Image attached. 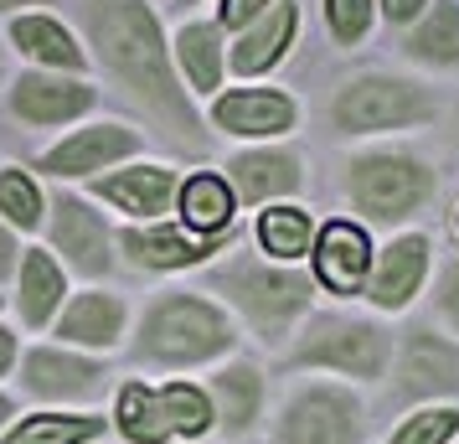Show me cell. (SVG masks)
I'll return each mask as SVG.
<instances>
[{
	"instance_id": "obj_31",
	"label": "cell",
	"mask_w": 459,
	"mask_h": 444,
	"mask_svg": "<svg viewBox=\"0 0 459 444\" xmlns=\"http://www.w3.org/2000/svg\"><path fill=\"white\" fill-rule=\"evenodd\" d=\"M0 212L11 222H22V228L42 222V196H37V187L26 181L22 170H0Z\"/></svg>"
},
{
	"instance_id": "obj_5",
	"label": "cell",
	"mask_w": 459,
	"mask_h": 444,
	"mask_svg": "<svg viewBox=\"0 0 459 444\" xmlns=\"http://www.w3.org/2000/svg\"><path fill=\"white\" fill-rule=\"evenodd\" d=\"M299 361L341 367V372H351V378H377L382 361H387V341H382V331L361 326V320H341V326L325 320V326H315L310 341L299 346Z\"/></svg>"
},
{
	"instance_id": "obj_34",
	"label": "cell",
	"mask_w": 459,
	"mask_h": 444,
	"mask_svg": "<svg viewBox=\"0 0 459 444\" xmlns=\"http://www.w3.org/2000/svg\"><path fill=\"white\" fill-rule=\"evenodd\" d=\"M264 5H269V0H228V5H222V22L228 26H248Z\"/></svg>"
},
{
	"instance_id": "obj_2",
	"label": "cell",
	"mask_w": 459,
	"mask_h": 444,
	"mask_svg": "<svg viewBox=\"0 0 459 444\" xmlns=\"http://www.w3.org/2000/svg\"><path fill=\"white\" fill-rule=\"evenodd\" d=\"M228 341V320L196 295L160 300L145 320V352L160 361H202L212 352H222Z\"/></svg>"
},
{
	"instance_id": "obj_18",
	"label": "cell",
	"mask_w": 459,
	"mask_h": 444,
	"mask_svg": "<svg viewBox=\"0 0 459 444\" xmlns=\"http://www.w3.org/2000/svg\"><path fill=\"white\" fill-rule=\"evenodd\" d=\"M228 170H232V187L243 191L248 202H258V196H279V191H290L294 181H299V166H294V155H279V150L238 155Z\"/></svg>"
},
{
	"instance_id": "obj_39",
	"label": "cell",
	"mask_w": 459,
	"mask_h": 444,
	"mask_svg": "<svg viewBox=\"0 0 459 444\" xmlns=\"http://www.w3.org/2000/svg\"><path fill=\"white\" fill-rule=\"evenodd\" d=\"M5 5H26V0H0V11H5Z\"/></svg>"
},
{
	"instance_id": "obj_30",
	"label": "cell",
	"mask_w": 459,
	"mask_h": 444,
	"mask_svg": "<svg viewBox=\"0 0 459 444\" xmlns=\"http://www.w3.org/2000/svg\"><path fill=\"white\" fill-rule=\"evenodd\" d=\"M217 393H222V408H228V423L243 429V423L258 414V372L253 367H232L217 378Z\"/></svg>"
},
{
	"instance_id": "obj_25",
	"label": "cell",
	"mask_w": 459,
	"mask_h": 444,
	"mask_svg": "<svg viewBox=\"0 0 459 444\" xmlns=\"http://www.w3.org/2000/svg\"><path fill=\"white\" fill-rule=\"evenodd\" d=\"M16 47L31 52V57H42V63L83 67V52L73 47V37H67L57 22H47V16H26V22H16Z\"/></svg>"
},
{
	"instance_id": "obj_21",
	"label": "cell",
	"mask_w": 459,
	"mask_h": 444,
	"mask_svg": "<svg viewBox=\"0 0 459 444\" xmlns=\"http://www.w3.org/2000/svg\"><path fill=\"white\" fill-rule=\"evenodd\" d=\"M119 300L108 295H83L73 310L63 316V336L67 341H83V346H108V341L119 336Z\"/></svg>"
},
{
	"instance_id": "obj_23",
	"label": "cell",
	"mask_w": 459,
	"mask_h": 444,
	"mask_svg": "<svg viewBox=\"0 0 459 444\" xmlns=\"http://www.w3.org/2000/svg\"><path fill=\"white\" fill-rule=\"evenodd\" d=\"M119 423H125V434L134 444L170 440V419H166V408H160V393H145V387H134V382L119 393Z\"/></svg>"
},
{
	"instance_id": "obj_37",
	"label": "cell",
	"mask_w": 459,
	"mask_h": 444,
	"mask_svg": "<svg viewBox=\"0 0 459 444\" xmlns=\"http://www.w3.org/2000/svg\"><path fill=\"white\" fill-rule=\"evenodd\" d=\"M11 357H16V336H11V331H0V372L11 367Z\"/></svg>"
},
{
	"instance_id": "obj_28",
	"label": "cell",
	"mask_w": 459,
	"mask_h": 444,
	"mask_svg": "<svg viewBox=\"0 0 459 444\" xmlns=\"http://www.w3.org/2000/svg\"><path fill=\"white\" fill-rule=\"evenodd\" d=\"M181 57H186V73L196 88H217L222 78V57H217V37H212V26H186L181 31Z\"/></svg>"
},
{
	"instance_id": "obj_38",
	"label": "cell",
	"mask_w": 459,
	"mask_h": 444,
	"mask_svg": "<svg viewBox=\"0 0 459 444\" xmlns=\"http://www.w3.org/2000/svg\"><path fill=\"white\" fill-rule=\"evenodd\" d=\"M11 254H16V248H11V238L0 233V274H5V269H11Z\"/></svg>"
},
{
	"instance_id": "obj_13",
	"label": "cell",
	"mask_w": 459,
	"mask_h": 444,
	"mask_svg": "<svg viewBox=\"0 0 459 444\" xmlns=\"http://www.w3.org/2000/svg\"><path fill=\"white\" fill-rule=\"evenodd\" d=\"M217 125L232 135H279L294 125V104L284 93H228L217 99Z\"/></svg>"
},
{
	"instance_id": "obj_26",
	"label": "cell",
	"mask_w": 459,
	"mask_h": 444,
	"mask_svg": "<svg viewBox=\"0 0 459 444\" xmlns=\"http://www.w3.org/2000/svg\"><path fill=\"white\" fill-rule=\"evenodd\" d=\"M258 238H264V248H269L273 258H299L310 248V217L294 212V207H273V212H264Z\"/></svg>"
},
{
	"instance_id": "obj_36",
	"label": "cell",
	"mask_w": 459,
	"mask_h": 444,
	"mask_svg": "<svg viewBox=\"0 0 459 444\" xmlns=\"http://www.w3.org/2000/svg\"><path fill=\"white\" fill-rule=\"evenodd\" d=\"M418 5H423V0H387V16H393V22H408Z\"/></svg>"
},
{
	"instance_id": "obj_1",
	"label": "cell",
	"mask_w": 459,
	"mask_h": 444,
	"mask_svg": "<svg viewBox=\"0 0 459 444\" xmlns=\"http://www.w3.org/2000/svg\"><path fill=\"white\" fill-rule=\"evenodd\" d=\"M83 16H88V31H93L99 52H104V63L134 88V99L150 114H160L166 125H176L181 145H191V150L202 145L196 114H191L186 93L176 88V78L166 67V47H160V26L150 16V5H140V0H88Z\"/></svg>"
},
{
	"instance_id": "obj_7",
	"label": "cell",
	"mask_w": 459,
	"mask_h": 444,
	"mask_svg": "<svg viewBox=\"0 0 459 444\" xmlns=\"http://www.w3.org/2000/svg\"><path fill=\"white\" fill-rule=\"evenodd\" d=\"M356 408L341 393H305L284 414V444H351Z\"/></svg>"
},
{
	"instance_id": "obj_27",
	"label": "cell",
	"mask_w": 459,
	"mask_h": 444,
	"mask_svg": "<svg viewBox=\"0 0 459 444\" xmlns=\"http://www.w3.org/2000/svg\"><path fill=\"white\" fill-rule=\"evenodd\" d=\"M99 434V419H26L11 429L5 444H83Z\"/></svg>"
},
{
	"instance_id": "obj_6",
	"label": "cell",
	"mask_w": 459,
	"mask_h": 444,
	"mask_svg": "<svg viewBox=\"0 0 459 444\" xmlns=\"http://www.w3.org/2000/svg\"><path fill=\"white\" fill-rule=\"evenodd\" d=\"M222 284H228L232 295H238V305H243L248 316H258L264 326H284V320H290L294 310H305V300H310V284H305L299 274L258 269V264H238V269H228Z\"/></svg>"
},
{
	"instance_id": "obj_40",
	"label": "cell",
	"mask_w": 459,
	"mask_h": 444,
	"mask_svg": "<svg viewBox=\"0 0 459 444\" xmlns=\"http://www.w3.org/2000/svg\"><path fill=\"white\" fill-rule=\"evenodd\" d=\"M0 419H5V398H0Z\"/></svg>"
},
{
	"instance_id": "obj_9",
	"label": "cell",
	"mask_w": 459,
	"mask_h": 444,
	"mask_svg": "<svg viewBox=\"0 0 459 444\" xmlns=\"http://www.w3.org/2000/svg\"><path fill=\"white\" fill-rule=\"evenodd\" d=\"M403 387L408 393H455L459 387V352L449 346V341L429 336V331H413L408 336V346H403Z\"/></svg>"
},
{
	"instance_id": "obj_14",
	"label": "cell",
	"mask_w": 459,
	"mask_h": 444,
	"mask_svg": "<svg viewBox=\"0 0 459 444\" xmlns=\"http://www.w3.org/2000/svg\"><path fill=\"white\" fill-rule=\"evenodd\" d=\"M125 254L145 269H181L212 254V233H176V228H155V233H125Z\"/></svg>"
},
{
	"instance_id": "obj_15",
	"label": "cell",
	"mask_w": 459,
	"mask_h": 444,
	"mask_svg": "<svg viewBox=\"0 0 459 444\" xmlns=\"http://www.w3.org/2000/svg\"><path fill=\"white\" fill-rule=\"evenodd\" d=\"M93 382H99V367H88L78 357H63V352H31L26 357V387L31 393L78 398V393H93Z\"/></svg>"
},
{
	"instance_id": "obj_16",
	"label": "cell",
	"mask_w": 459,
	"mask_h": 444,
	"mask_svg": "<svg viewBox=\"0 0 459 444\" xmlns=\"http://www.w3.org/2000/svg\"><path fill=\"white\" fill-rule=\"evenodd\" d=\"M423 264H429V243L423 238H397L387 258H382V269H377V284H372V300L377 305H403V300L418 290V279H423Z\"/></svg>"
},
{
	"instance_id": "obj_33",
	"label": "cell",
	"mask_w": 459,
	"mask_h": 444,
	"mask_svg": "<svg viewBox=\"0 0 459 444\" xmlns=\"http://www.w3.org/2000/svg\"><path fill=\"white\" fill-rule=\"evenodd\" d=\"M459 429V414L455 408H434V414H418L403 434H397L393 444H444L449 434Z\"/></svg>"
},
{
	"instance_id": "obj_29",
	"label": "cell",
	"mask_w": 459,
	"mask_h": 444,
	"mask_svg": "<svg viewBox=\"0 0 459 444\" xmlns=\"http://www.w3.org/2000/svg\"><path fill=\"white\" fill-rule=\"evenodd\" d=\"M160 408H166L170 429H181V434H202V429L212 423V403H207V393H196V387H186V382L166 387V393H160Z\"/></svg>"
},
{
	"instance_id": "obj_35",
	"label": "cell",
	"mask_w": 459,
	"mask_h": 444,
	"mask_svg": "<svg viewBox=\"0 0 459 444\" xmlns=\"http://www.w3.org/2000/svg\"><path fill=\"white\" fill-rule=\"evenodd\" d=\"M444 310L459 320V269H449V279H444Z\"/></svg>"
},
{
	"instance_id": "obj_20",
	"label": "cell",
	"mask_w": 459,
	"mask_h": 444,
	"mask_svg": "<svg viewBox=\"0 0 459 444\" xmlns=\"http://www.w3.org/2000/svg\"><path fill=\"white\" fill-rule=\"evenodd\" d=\"M181 212H186V222L196 233H222L228 217H232L228 181H217V176H191L186 191H181Z\"/></svg>"
},
{
	"instance_id": "obj_10",
	"label": "cell",
	"mask_w": 459,
	"mask_h": 444,
	"mask_svg": "<svg viewBox=\"0 0 459 444\" xmlns=\"http://www.w3.org/2000/svg\"><path fill=\"white\" fill-rule=\"evenodd\" d=\"M11 104H16V114H22V119H31V125H63V119H73V114H83V109L93 104V88L31 73V78H22V83H16Z\"/></svg>"
},
{
	"instance_id": "obj_11",
	"label": "cell",
	"mask_w": 459,
	"mask_h": 444,
	"mask_svg": "<svg viewBox=\"0 0 459 444\" xmlns=\"http://www.w3.org/2000/svg\"><path fill=\"white\" fill-rule=\"evenodd\" d=\"M129 150H134V135H129V129L99 125V129L73 135L67 145H57V150L42 161V166L52 170V176H88V170L108 166V161H119V155H129Z\"/></svg>"
},
{
	"instance_id": "obj_19",
	"label": "cell",
	"mask_w": 459,
	"mask_h": 444,
	"mask_svg": "<svg viewBox=\"0 0 459 444\" xmlns=\"http://www.w3.org/2000/svg\"><path fill=\"white\" fill-rule=\"evenodd\" d=\"M290 37H294V5H273L269 16L232 47V67H238V73H264V67L290 47Z\"/></svg>"
},
{
	"instance_id": "obj_17",
	"label": "cell",
	"mask_w": 459,
	"mask_h": 444,
	"mask_svg": "<svg viewBox=\"0 0 459 444\" xmlns=\"http://www.w3.org/2000/svg\"><path fill=\"white\" fill-rule=\"evenodd\" d=\"M108 202H119L125 212H140V217H155V212L170 207V170L160 166H140V170H119V176H108L99 181Z\"/></svg>"
},
{
	"instance_id": "obj_24",
	"label": "cell",
	"mask_w": 459,
	"mask_h": 444,
	"mask_svg": "<svg viewBox=\"0 0 459 444\" xmlns=\"http://www.w3.org/2000/svg\"><path fill=\"white\" fill-rule=\"evenodd\" d=\"M63 300V274L47 254H26V269H22V310L31 326H42Z\"/></svg>"
},
{
	"instance_id": "obj_32",
	"label": "cell",
	"mask_w": 459,
	"mask_h": 444,
	"mask_svg": "<svg viewBox=\"0 0 459 444\" xmlns=\"http://www.w3.org/2000/svg\"><path fill=\"white\" fill-rule=\"evenodd\" d=\"M325 22H331L335 42H356L372 22V0H325Z\"/></svg>"
},
{
	"instance_id": "obj_12",
	"label": "cell",
	"mask_w": 459,
	"mask_h": 444,
	"mask_svg": "<svg viewBox=\"0 0 459 444\" xmlns=\"http://www.w3.org/2000/svg\"><path fill=\"white\" fill-rule=\"evenodd\" d=\"M57 248H63L83 274H104V269H108V233H104V222H99L83 202H73V196L57 202Z\"/></svg>"
},
{
	"instance_id": "obj_4",
	"label": "cell",
	"mask_w": 459,
	"mask_h": 444,
	"mask_svg": "<svg viewBox=\"0 0 459 444\" xmlns=\"http://www.w3.org/2000/svg\"><path fill=\"white\" fill-rule=\"evenodd\" d=\"M418 114H429V99L413 83H397V78H361L335 99V125L346 135H367V129H393L408 125Z\"/></svg>"
},
{
	"instance_id": "obj_22",
	"label": "cell",
	"mask_w": 459,
	"mask_h": 444,
	"mask_svg": "<svg viewBox=\"0 0 459 444\" xmlns=\"http://www.w3.org/2000/svg\"><path fill=\"white\" fill-rule=\"evenodd\" d=\"M408 52L418 63H455L459 57V5L455 0H438L429 11V22L408 37Z\"/></svg>"
},
{
	"instance_id": "obj_3",
	"label": "cell",
	"mask_w": 459,
	"mask_h": 444,
	"mask_svg": "<svg viewBox=\"0 0 459 444\" xmlns=\"http://www.w3.org/2000/svg\"><path fill=\"white\" fill-rule=\"evenodd\" d=\"M351 196L372 217L393 222V217H408L429 196V170L403 161V155H367L351 170Z\"/></svg>"
},
{
	"instance_id": "obj_8",
	"label": "cell",
	"mask_w": 459,
	"mask_h": 444,
	"mask_svg": "<svg viewBox=\"0 0 459 444\" xmlns=\"http://www.w3.org/2000/svg\"><path fill=\"white\" fill-rule=\"evenodd\" d=\"M367 264H372V248H367V233L351 228V222H331L320 233V248H315V269L331 284L335 295H356L361 279H367Z\"/></svg>"
}]
</instances>
